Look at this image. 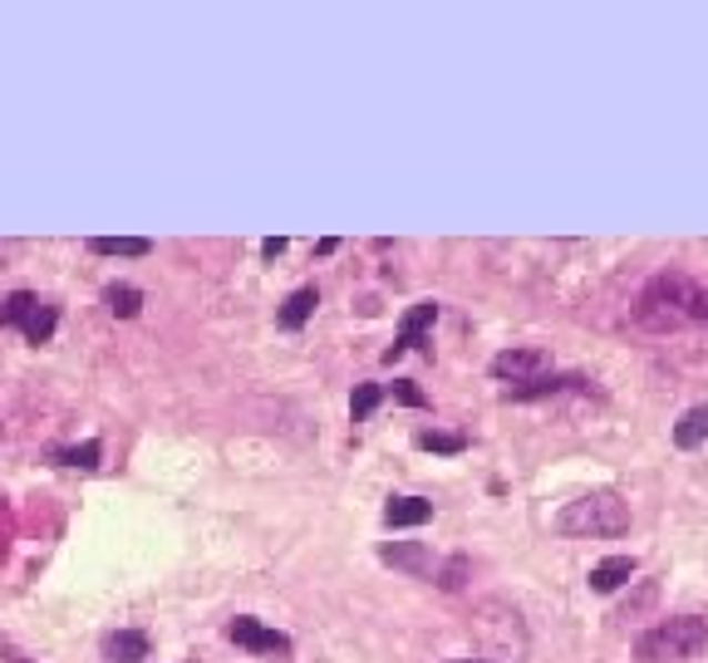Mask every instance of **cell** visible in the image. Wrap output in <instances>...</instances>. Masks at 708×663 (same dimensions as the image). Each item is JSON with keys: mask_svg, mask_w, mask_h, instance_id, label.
Returning <instances> with one entry per match:
<instances>
[{"mask_svg": "<svg viewBox=\"0 0 708 663\" xmlns=\"http://www.w3.org/2000/svg\"><path fill=\"white\" fill-rule=\"evenodd\" d=\"M635 570H639L635 555H610V560H600V565L590 570V590H596V594H615V590L625 585V580L635 575Z\"/></svg>", "mask_w": 708, "mask_h": 663, "instance_id": "obj_10", "label": "cell"}, {"mask_svg": "<svg viewBox=\"0 0 708 663\" xmlns=\"http://www.w3.org/2000/svg\"><path fill=\"white\" fill-rule=\"evenodd\" d=\"M438 319V305L424 300V305H414V310L404 315V325H398V339L390 349H384V364H394L404 349H414V345H424V335H428V325Z\"/></svg>", "mask_w": 708, "mask_h": 663, "instance_id": "obj_8", "label": "cell"}, {"mask_svg": "<svg viewBox=\"0 0 708 663\" xmlns=\"http://www.w3.org/2000/svg\"><path fill=\"white\" fill-rule=\"evenodd\" d=\"M433 580H438L443 590H463V580H467V560H463V555H458V560H448V565H443Z\"/></svg>", "mask_w": 708, "mask_h": 663, "instance_id": "obj_21", "label": "cell"}, {"mask_svg": "<svg viewBox=\"0 0 708 663\" xmlns=\"http://www.w3.org/2000/svg\"><path fill=\"white\" fill-rule=\"evenodd\" d=\"M586 379L580 374H542V379L532 384H507L502 388V398L507 404H532V398H556V394H586Z\"/></svg>", "mask_w": 708, "mask_h": 663, "instance_id": "obj_7", "label": "cell"}, {"mask_svg": "<svg viewBox=\"0 0 708 663\" xmlns=\"http://www.w3.org/2000/svg\"><path fill=\"white\" fill-rule=\"evenodd\" d=\"M708 649V620L699 614H674V620H659L655 629H645L635 644L639 663H694Z\"/></svg>", "mask_w": 708, "mask_h": 663, "instance_id": "obj_2", "label": "cell"}, {"mask_svg": "<svg viewBox=\"0 0 708 663\" xmlns=\"http://www.w3.org/2000/svg\"><path fill=\"white\" fill-rule=\"evenodd\" d=\"M226 634H232V644H242L251 649V654H291V639L281 634V629H271V624H261V620H251V614H236L232 624H226Z\"/></svg>", "mask_w": 708, "mask_h": 663, "instance_id": "obj_6", "label": "cell"}, {"mask_svg": "<svg viewBox=\"0 0 708 663\" xmlns=\"http://www.w3.org/2000/svg\"><path fill=\"white\" fill-rule=\"evenodd\" d=\"M384 521H390L394 531H404V526H424V521H433V501H424V497H390Z\"/></svg>", "mask_w": 708, "mask_h": 663, "instance_id": "obj_11", "label": "cell"}, {"mask_svg": "<svg viewBox=\"0 0 708 663\" xmlns=\"http://www.w3.org/2000/svg\"><path fill=\"white\" fill-rule=\"evenodd\" d=\"M394 398H398V404H408V408H428V398L418 394L414 384H394Z\"/></svg>", "mask_w": 708, "mask_h": 663, "instance_id": "obj_22", "label": "cell"}, {"mask_svg": "<svg viewBox=\"0 0 708 663\" xmlns=\"http://www.w3.org/2000/svg\"><path fill=\"white\" fill-rule=\"evenodd\" d=\"M54 325H60L54 305H44L40 295H30V290L6 295V305H0V329H20L30 345H44V339L54 335Z\"/></svg>", "mask_w": 708, "mask_h": 663, "instance_id": "obj_4", "label": "cell"}, {"mask_svg": "<svg viewBox=\"0 0 708 663\" xmlns=\"http://www.w3.org/2000/svg\"><path fill=\"white\" fill-rule=\"evenodd\" d=\"M104 448L99 442H79V448H54V462L60 467H99Z\"/></svg>", "mask_w": 708, "mask_h": 663, "instance_id": "obj_19", "label": "cell"}, {"mask_svg": "<svg viewBox=\"0 0 708 663\" xmlns=\"http://www.w3.org/2000/svg\"><path fill=\"white\" fill-rule=\"evenodd\" d=\"M694 325H708V285H699V305H694Z\"/></svg>", "mask_w": 708, "mask_h": 663, "instance_id": "obj_23", "label": "cell"}, {"mask_svg": "<svg viewBox=\"0 0 708 663\" xmlns=\"http://www.w3.org/2000/svg\"><path fill=\"white\" fill-rule=\"evenodd\" d=\"M380 398H384L380 384H360V388H354V398H350V418L364 422V418L374 414V408H380Z\"/></svg>", "mask_w": 708, "mask_h": 663, "instance_id": "obj_20", "label": "cell"}, {"mask_svg": "<svg viewBox=\"0 0 708 663\" xmlns=\"http://www.w3.org/2000/svg\"><path fill=\"white\" fill-rule=\"evenodd\" d=\"M380 560H384V565H394V570H408V575H438V560H433L424 545H414V541L380 545Z\"/></svg>", "mask_w": 708, "mask_h": 663, "instance_id": "obj_9", "label": "cell"}, {"mask_svg": "<svg viewBox=\"0 0 708 663\" xmlns=\"http://www.w3.org/2000/svg\"><path fill=\"white\" fill-rule=\"evenodd\" d=\"M562 536H625L630 531V501L620 491H586L556 511Z\"/></svg>", "mask_w": 708, "mask_h": 663, "instance_id": "obj_3", "label": "cell"}, {"mask_svg": "<svg viewBox=\"0 0 708 663\" xmlns=\"http://www.w3.org/2000/svg\"><path fill=\"white\" fill-rule=\"evenodd\" d=\"M335 251H340V242H335V236H325V242L315 246V256H335Z\"/></svg>", "mask_w": 708, "mask_h": 663, "instance_id": "obj_25", "label": "cell"}, {"mask_svg": "<svg viewBox=\"0 0 708 663\" xmlns=\"http://www.w3.org/2000/svg\"><path fill=\"white\" fill-rule=\"evenodd\" d=\"M315 305H320V290H315V285H301V290H291V300H285L281 315H276L281 329H301L305 319L315 315Z\"/></svg>", "mask_w": 708, "mask_h": 663, "instance_id": "obj_13", "label": "cell"}, {"mask_svg": "<svg viewBox=\"0 0 708 663\" xmlns=\"http://www.w3.org/2000/svg\"><path fill=\"white\" fill-rule=\"evenodd\" d=\"M699 442H708V404L689 408V414L674 422V448H699Z\"/></svg>", "mask_w": 708, "mask_h": 663, "instance_id": "obj_14", "label": "cell"}, {"mask_svg": "<svg viewBox=\"0 0 708 663\" xmlns=\"http://www.w3.org/2000/svg\"><path fill=\"white\" fill-rule=\"evenodd\" d=\"M104 654H109V663H143L148 659V634H139V629H119V634L104 639Z\"/></svg>", "mask_w": 708, "mask_h": 663, "instance_id": "obj_12", "label": "cell"}, {"mask_svg": "<svg viewBox=\"0 0 708 663\" xmlns=\"http://www.w3.org/2000/svg\"><path fill=\"white\" fill-rule=\"evenodd\" d=\"M104 305H109V310L119 315V319H133V315L143 310V290H133V285H109V290H104Z\"/></svg>", "mask_w": 708, "mask_h": 663, "instance_id": "obj_16", "label": "cell"}, {"mask_svg": "<svg viewBox=\"0 0 708 663\" xmlns=\"http://www.w3.org/2000/svg\"><path fill=\"white\" fill-rule=\"evenodd\" d=\"M281 251H285V236H271V242H261V256H266V261H276Z\"/></svg>", "mask_w": 708, "mask_h": 663, "instance_id": "obj_24", "label": "cell"}, {"mask_svg": "<svg viewBox=\"0 0 708 663\" xmlns=\"http://www.w3.org/2000/svg\"><path fill=\"white\" fill-rule=\"evenodd\" d=\"M694 305H699V285L684 276V271H659V276L639 290L635 319L649 335H669V329L694 325Z\"/></svg>", "mask_w": 708, "mask_h": 663, "instance_id": "obj_1", "label": "cell"}, {"mask_svg": "<svg viewBox=\"0 0 708 663\" xmlns=\"http://www.w3.org/2000/svg\"><path fill=\"white\" fill-rule=\"evenodd\" d=\"M89 251H94V256H148L153 242H148V236H94Z\"/></svg>", "mask_w": 708, "mask_h": 663, "instance_id": "obj_15", "label": "cell"}, {"mask_svg": "<svg viewBox=\"0 0 708 663\" xmlns=\"http://www.w3.org/2000/svg\"><path fill=\"white\" fill-rule=\"evenodd\" d=\"M453 663H487V659H453Z\"/></svg>", "mask_w": 708, "mask_h": 663, "instance_id": "obj_27", "label": "cell"}, {"mask_svg": "<svg viewBox=\"0 0 708 663\" xmlns=\"http://www.w3.org/2000/svg\"><path fill=\"white\" fill-rule=\"evenodd\" d=\"M6 663H26V659H20V654H16V649H6Z\"/></svg>", "mask_w": 708, "mask_h": 663, "instance_id": "obj_26", "label": "cell"}, {"mask_svg": "<svg viewBox=\"0 0 708 663\" xmlns=\"http://www.w3.org/2000/svg\"><path fill=\"white\" fill-rule=\"evenodd\" d=\"M414 442H418L424 452H443V457L467 452V438H463V432H438V428H428V432H418Z\"/></svg>", "mask_w": 708, "mask_h": 663, "instance_id": "obj_17", "label": "cell"}, {"mask_svg": "<svg viewBox=\"0 0 708 663\" xmlns=\"http://www.w3.org/2000/svg\"><path fill=\"white\" fill-rule=\"evenodd\" d=\"M552 369V354L536 349V345H522V349H502L493 359V374L502 384H532Z\"/></svg>", "mask_w": 708, "mask_h": 663, "instance_id": "obj_5", "label": "cell"}, {"mask_svg": "<svg viewBox=\"0 0 708 663\" xmlns=\"http://www.w3.org/2000/svg\"><path fill=\"white\" fill-rule=\"evenodd\" d=\"M655 600H659V580H639V594H635V600H625L620 610H615V620H639V614H645Z\"/></svg>", "mask_w": 708, "mask_h": 663, "instance_id": "obj_18", "label": "cell"}]
</instances>
